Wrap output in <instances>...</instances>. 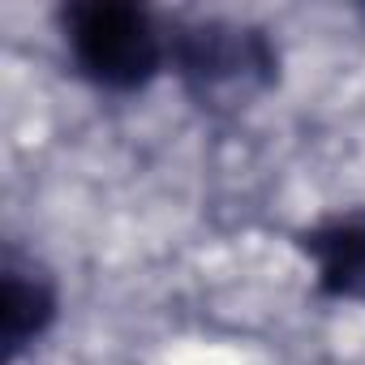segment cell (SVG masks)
Segmentation results:
<instances>
[{
    "mask_svg": "<svg viewBox=\"0 0 365 365\" xmlns=\"http://www.w3.org/2000/svg\"><path fill=\"white\" fill-rule=\"evenodd\" d=\"M65 35L82 73L112 91L142 86L163 61V43L150 18L133 5H120V0L73 5L65 14Z\"/></svg>",
    "mask_w": 365,
    "mask_h": 365,
    "instance_id": "cell-1",
    "label": "cell"
},
{
    "mask_svg": "<svg viewBox=\"0 0 365 365\" xmlns=\"http://www.w3.org/2000/svg\"><path fill=\"white\" fill-rule=\"evenodd\" d=\"M180 73L207 103H241L275 73V56L258 31L207 22L180 39Z\"/></svg>",
    "mask_w": 365,
    "mask_h": 365,
    "instance_id": "cell-2",
    "label": "cell"
},
{
    "mask_svg": "<svg viewBox=\"0 0 365 365\" xmlns=\"http://www.w3.org/2000/svg\"><path fill=\"white\" fill-rule=\"evenodd\" d=\"M305 254L318 267V284L331 297L365 301V215H344L305 237Z\"/></svg>",
    "mask_w": 365,
    "mask_h": 365,
    "instance_id": "cell-3",
    "label": "cell"
},
{
    "mask_svg": "<svg viewBox=\"0 0 365 365\" xmlns=\"http://www.w3.org/2000/svg\"><path fill=\"white\" fill-rule=\"evenodd\" d=\"M56 314V292H52V279L22 262V258H9L5 262V279H0V335H5V348L18 352L26 339H35Z\"/></svg>",
    "mask_w": 365,
    "mask_h": 365,
    "instance_id": "cell-4",
    "label": "cell"
}]
</instances>
